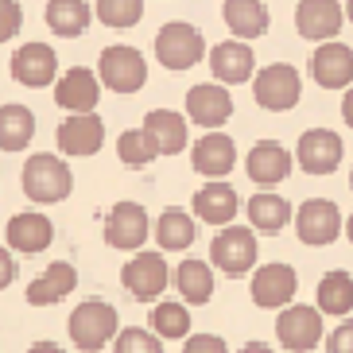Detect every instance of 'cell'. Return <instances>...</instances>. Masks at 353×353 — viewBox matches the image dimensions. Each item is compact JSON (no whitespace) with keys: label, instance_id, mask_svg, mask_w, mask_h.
<instances>
[{"label":"cell","instance_id":"obj_1","mask_svg":"<svg viewBox=\"0 0 353 353\" xmlns=\"http://www.w3.org/2000/svg\"><path fill=\"white\" fill-rule=\"evenodd\" d=\"M74 190V175L66 159H54L51 152H39L23 163V194L39 202V206H54Z\"/></svg>","mask_w":353,"mask_h":353},{"label":"cell","instance_id":"obj_2","mask_svg":"<svg viewBox=\"0 0 353 353\" xmlns=\"http://www.w3.org/2000/svg\"><path fill=\"white\" fill-rule=\"evenodd\" d=\"M66 330H70V342L82 353H94V350H101V345H109L117 338V311L101 299H85L82 307L70 311Z\"/></svg>","mask_w":353,"mask_h":353},{"label":"cell","instance_id":"obj_3","mask_svg":"<svg viewBox=\"0 0 353 353\" xmlns=\"http://www.w3.org/2000/svg\"><path fill=\"white\" fill-rule=\"evenodd\" d=\"M97 78H101L105 90L113 94H140L148 82V66L144 54L136 47H125V43H113L101 51V63H97Z\"/></svg>","mask_w":353,"mask_h":353},{"label":"cell","instance_id":"obj_4","mask_svg":"<svg viewBox=\"0 0 353 353\" xmlns=\"http://www.w3.org/2000/svg\"><path fill=\"white\" fill-rule=\"evenodd\" d=\"M252 97H256L260 109L268 113H288L295 109L303 97V78L295 66L288 63H276V66H264V70L252 78Z\"/></svg>","mask_w":353,"mask_h":353},{"label":"cell","instance_id":"obj_5","mask_svg":"<svg viewBox=\"0 0 353 353\" xmlns=\"http://www.w3.org/2000/svg\"><path fill=\"white\" fill-rule=\"evenodd\" d=\"M206 54V39L194 23H163L156 35V59L167 70H190L202 63Z\"/></svg>","mask_w":353,"mask_h":353},{"label":"cell","instance_id":"obj_6","mask_svg":"<svg viewBox=\"0 0 353 353\" xmlns=\"http://www.w3.org/2000/svg\"><path fill=\"white\" fill-rule=\"evenodd\" d=\"M210 260L225 276H245V272H252V264H256V237H252V229L221 225V233L210 245Z\"/></svg>","mask_w":353,"mask_h":353},{"label":"cell","instance_id":"obj_7","mask_svg":"<svg viewBox=\"0 0 353 353\" xmlns=\"http://www.w3.org/2000/svg\"><path fill=\"white\" fill-rule=\"evenodd\" d=\"M276 338H280L283 350L291 353H307L322 342V311L319 307H280V319H276Z\"/></svg>","mask_w":353,"mask_h":353},{"label":"cell","instance_id":"obj_8","mask_svg":"<svg viewBox=\"0 0 353 353\" xmlns=\"http://www.w3.org/2000/svg\"><path fill=\"white\" fill-rule=\"evenodd\" d=\"M295 233H299L303 245L322 249V245L338 241V233H342V210L334 206L330 198H311L295 214Z\"/></svg>","mask_w":353,"mask_h":353},{"label":"cell","instance_id":"obj_9","mask_svg":"<svg viewBox=\"0 0 353 353\" xmlns=\"http://www.w3.org/2000/svg\"><path fill=\"white\" fill-rule=\"evenodd\" d=\"M148 241V210L140 202H117L105 218V245L121 252L144 249Z\"/></svg>","mask_w":353,"mask_h":353},{"label":"cell","instance_id":"obj_10","mask_svg":"<svg viewBox=\"0 0 353 353\" xmlns=\"http://www.w3.org/2000/svg\"><path fill=\"white\" fill-rule=\"evenodd\" d=\"M167 280H171V272H167V260L159 256V252H140V256H132L121 268V283L128 288V295L140 303H152L163 295Z\"/></svg>","mask_w":353,"mask_h":353},{"label":"cell","instance_id":"obj_11","mask_svg":"<svg viewBox=\"0 0 353 353\" xmlns=\"http://www.w3.org/2000/svg\"><path fill=\"white\" fill-rule=\"evenodd\" d=\"M342 152H345V144L338 132H330V128H307L299 136L295 159H299V167L307 175H330L342 163Z\"/></svg>","mask_w":353,"mask_h":353},{"label":"cell","instance_id":"obj_12","mask_svg":"<svg viewBox=\"0 0 353 353\" xmlns=\"http://www.w3.org/2000/svg\"><path fill=\"white\" fill-rule=\"evenodd\" d=\"M295 288H299V280H295V268L291 264H264V268L252 272V283H249L252 303L264 307V311L288 307L295 299Z\"/></svg>","mask_w":353,"mask_h":353},{"label":"cell","instance_id":"obj_13","mask_svg":"<svg viewBox=\"0 0 353 353\" xmlns=\"http://www.w3.org/2000/svg\"><path fill=\"white\" fill-rule=\"evenodd\" d=\"M311 74L322 90H345L353 85V47L338 39H322L311 54Z\"/></svg>","mask_w":353,"mask_h":353},{"label":"cell","instance_id":"obj_14","mask_svg":"<svg viewBox=\"0 0 353 353\" xmlns=\"http://www.w3.org/2000/svg\"><path fill=\"white\" fill-rule=\"evenodd\" d=\"M105 144V125L101 117L90 109V113H70L59 125V152L63 156H97Z\"/></svg>","mask_w":353,"mask_h":353},{"label":"cell","instance_id":"obj_15","mask_svg":"<svg viewBox=\"0 0 353 353\" xmlns=\"http://www.w3.org/2000/svg\"><path fill=\"white\" fill-rule=\"evenodd\" d=\"M59 74V54L47 43H23L20 51L12 54V78L28 90H43L54 82Z\"/></svg>","mask_w":353,"mask_h":353},{"label":"cell","instance_id":"obj_16","mask_svg":"<svg viewBox=\"0 0 353 353\" xmlns=\"http://www.w3.org/2000/svg\"><path fill=\"white\" fill-rule=\"evenodd\" d=\"M342 20H345V8L338 0H303L295 8V28H299L303 39H334L342 32Z\"/></svg>","mask_w":353,"mask_h":353},{"label":"cell","instance_id":"obj_17","mask_svg":"<svg viewBox=\"0 0 353 353\" xmlns=\"http://www.w3.org/2000/svg\"><path fill=\"white\" fill-rule=\"evenodd\" d=\"M252 66H256V54L245 39H229V43H218L210 51V70L221 85H241L252 78Z\"/></svg>","mask_w":353,"mask_h":353},{"label":"cell","instance_id":"obj_18","mask_svg":"<svg viewBox=\"0 0 353 353\" xmlns=\"http://www.w3.org/2000/svg\"><path fill=\"white\" fill-rule=\"evenodd\" d=\"M54 101L63 105L66 113H90L101 101V78L82 70V66H74V70H66L54 82Z\"/></svg>","mask_w":353,"mask_h":353},{"label":"cell","instance_id":"obj_19","mask_svg":"<svg viewBox=\"0 0 353 353\" xmlns=\"http://www.w3.org/2000/svg\"><path fill=\"white\" fill-rule=\"evenodd\" d=\"M291 152L283 144H276V140H260V144H252L249 159H245V171H249L252 183H260V187H276V183H283V179L291 175Z\"/></svg>","mask_w":353,"mask_h":353},{"label":"cell","instance_id":"obj_20","mask_svg":"<svg viewBox=\"0 0 353 353\" xmlns=\"http://www.w3.org/2000/svg\"><path fill=\"white\" fill-rule=\"evenodd\" d=\"M187 117L198 128H221L233 117V97L221 85H194L187 94Z\"/></svg>","mask_w":353,"mask_h":353},{"label":"cell","instance_id":"obj_21","mask_svg":"<svg viewBox=\"0 0 353 353\" xmlns=\"http://www.w3.org/2000/svg\"><path fill=\"white\" fill-rule=\"evenodd\" d=\"M190 159H194V171L206 179H225L237 163V148L225 132H206L190 148Z\"/></svg>","mask_w":353,"mask_h":353},{"label":"cell","instance_id":"obj_22","mask_svg":"<svg viewBox=\"0 0 353 353\" xmlns=\"http://www.w3.org/2000/svg\"><path fill=\"white\" fill-rule=\"evenodd\" d=\"M4 237H8V249L20 252V256H35L43 252L47 245L54 241V225L43 214H16L4 229Z\"/></svg>","mask_w":353,"mask_h":353},{"label":"cell","instance_id":"obj_23","mask_svg":"<svg viewBox=\"0 0 353 353\" xmlns=\"http://www.w3.org/2000/svg\"><path fill=\"white\" fill-rule=\"evenodd\" d=\"M74 288H78V272H74V264L54 260L43 276H35V280L28 283V303H32V307H54V303H63Z\"/></svg>","mask_w":353,"mask_h":353},{"label":"cell","instance_id":"obj_24","mask_svg":"<svg viewBox=\"0 0 353 353\" xmlns=\"http://www.w3.org/2000/svg\"><path fill=\"white\" fill-rule=\"evenodd\" d=\"M237 190L229 183H206V187L194 194V218L206 221V225H229L237 218Z\"/></svg>","mask_w":353,"mask_h":353},{"label":"cell","instance_id":"obj_25","mask_svg":"<svg viewBox=\"0 0 353 353\" xmlns=\"http://www.w3.org/2000/svg\"><path fill=\"white\" fill-rule=\"evenodd\" d=\"M221 16H225V28L237 39H256V35L268 32V23H272L268 8L260 0H225L221 4Z\"/></svg>","mask_w":353,"mask_h":353},{"label":"cell","instance_id":"obj_26","mask_svg":"<svg viewBox=\"0 0 353 353\" xmlns=\"http://www.w3.org/2000/svg\"><path fill=\"white\" fill-rule=\"evenodd\" d=\"M90 4L85 0H47V12L43 20L51 28L54 35H66V39H78V35L90 28Z\"/></svg>","mask_w":353,"mask_h":353},{"label":"cell","instance_id":"obj_27","mask_svg":"<svg viewBox=\"0 0 353 353\" xmlns=\"http://www.w3.org/2000/svg\"><path fill=\"white\" fill-rule=\"evenodd\" d=\"M175 288L183 295V303L202 307V303L214 299V268H210L206 260H183L175 268Z\"/></svg>","mask_w":353,"mask_h":353},{"label":"cell","instance_id":"obj_28","mask_svg":"<svg viewBox=\"0 0 353 353\" xmlns=\"http://www.w3.org/2000/svg\"><path fill=\"white\" fill-rule=\"evenodd\" d=\"M35 136V117L28 105H0V152H23Z\"/></svg>","mask_w":353,"mask_h":353},{"label":"cell","instance_id":"obj_29","mask_svg":"<svg viewBox=\"0 0 353 353\" xmlns=\"http://www.w3.org/2000/svg\"><path fill=\"white\" fill-rule=\"evenodd\" d=\"M194 237H198V225H194V218H190V214H183V210H175V206H167L163 214H159L156 241H159V249H163V252L190 249V245H194Z\"/></svg>","mask_w":353,"mask_h":353},{"label":"cell","instance_id":"obj_30","mask_svg":"<svg viewBox=\"0 0 353 353\" xmlns=\"http://www.w3.org/2000/svg\"><path fill=\"white\" fill-rule=\"evenodd\" d=\"M245 214H249L252 229H260V233H280L283 225L291 221V206H288V198L280 194H268V190H260V194L249 198V206H245Z\"/></svg>","mask_w":353,"mask_h":353},{"label":"cell","instance_id":"obj_31","mask_svg":"<svg viewBox=\"0 0 353 353\" xmlns=\"http://www.w3.org/2000/svg\"><path fill=\"white\" fill-rule=\"evenodd\" d=\"M144 128L156 136L159 156H175V152L187 148V121L179 113H171V109H152L144 117Z\"/></svg>","mask_w":353,"mask_h":353},{"label":"cell","instance_id":"obj_32","mask_svg":"<svg viewBox=\"0 0 353 353\" xmlns=\"http://www.w3.org/2000/svg\"><path fill=\"white\" fill-rule=\"evenodd\" d=\"M322 314H353V276L350 272H326L319 283Z\"/></svg>","mask_w":353,"mask_h":353},{"label":"cell","instance_id":"obj_33","mask_svg":"<svg viewBox=\"0 0 353 353\" xmlns=\"http://www.w3.org/2000/svg\"><path fill=\"white\" fill-rule=\"evenodd\" d=\"M117 156L125 159L128 167H148L159 156V144L148 128H128V132H121V140H117Z\"/></svg>","mask_w":353,"mask_h":353},{"label":"cell","instance_id":"obj_34","mask_svg":"<svg viewBox=\"0 0 353 353\" xmlns=\"http://www.w3.org/2000/svg\"><path fill=\"white\" fill-rule=\"evenodd\" d=\"M152 330L167 342H179V338H187L190 334V311L183 303H159L156 311H152Z\"/></svg>","mask_w":353,"mask_h":353},{"label":"cell","instance_id":"obj_35","mask_svg":"<svg viewBox=\"0 0 353 353\" xmlns=\"http://www.w3.org/2000/svg\"><path fill=\"white\" fill-rule=\"evenodd\" d=\"M97 20L105 23V28H132V23H140V16H144V0H97L94 4Z\"/></svg>","mask_w":353,"mask_h":353},{"label":"cell","instance_id":"obj_36","mask_svg":"<svg viewBox=\"0 0 353 353\" xmlns=\"http://www.w3.org/2000/svg\"><path fill=\"white\" fill-rule=\"evenodd\" d=\"M113 350H117V353H163V345H159V334H156V330L128 326V330L117 334Z\"/></svg>","mask_w":353,"mask_h":353},{"label":"cell","instance_id":"obj_37","mask_svg":"<svg viewBox=\"0 0 353 353\" xmlns=\"http://www.w3.org/2000/svg\"><path fill=\"white\" fill-rule=\"evenodd\" d=\"M23 23V8L16 4V0H0V43L12 39V35L20 32Z\"/></svg>","mask_w":353,"mask_h":353},{"label":"cell","instance_id":"obj_38","mask_svg":"<svg viewBox=\"0 0 353 353\" xmlns=\"http://www.w3.org/2000/svg\"><path fill=\"white\" fill-rule=\"evenodd\" d=\"M183 350H187V353H225L229 345L221 342L218 334H194V338H187Z\"/></svg>","mask_w":353,"mask_h":353},{"label":"cell","instance_id":"obj_39","mask_svg":"<svg viewBox=\"0 0 353 353\" xmlns=\"http://www.w3.org/2000/svg\"><path fill=\"white\" fill-rule=\"evenodd\" d=\"M326 350L330 353H353V319H345L342 326L326 338Z\"/></svg>","mask_w":353,"mask_h":353},{"label":"cell","instance_id":"obj_40","mask_svg":"<svg viewBox=\"0 0 353 353\" xmlns=\"http://www.w3.org/2000/svg\"><path fill=\"white\" fill-rule=\"evenodd\" d=\"M12 276H16V260H12L8 249H0V291L12 283Z\"/></svg>","mask_w":353,"mask_h":353},{"label":"cell","instance_id":"obj_41","mask_svg":"<svg viewBox=\"0 0 353 353\" xmlns=\"http://www.w3.org/2000/svg\"><path fill=\"white\" fill-rule=\"evenodd\" d=\"M342 117H345V125L353 128V90H350V94L342 97Z\"/></svg>","mask_w":353,"mask_h":353},{"label":"cell","instance_id":"obj_42","mask_svg":"<svg viewBox=\"0 0 353 353\" xmlns=\"http://www.w3.org/2000/svg\"><path fill=\"white\" fill-rule=\"evenodd\" d=\"M32 353H59V350H54V342H35Z\"/></svg>","mask_w":353,"mask_h":353},{"label":"cell","instance_id":"obj_43","mask_svg":"<svg viewBox=\"0 0 353 353\" xmlns=\"http://www.w3.org/2000/svg\"><path fill=\"white\" fill-rule=\"evenodd\" d=\"M345 233H350V241H353V218H350V221H345Z\"/></svg>","mask_w":353,"mask_h":353},{"label":"cell","instance_id":"obj_44","mask_svg":"<svg viewBox=\"0 0 353 353\" xmlns=\"http://www.w3.org/2000/svg\"><path fill=\"white\" fill-rule=\"evenodd\" d=\"M345 16H350V20H353V0H350V4H345Z\"/></svg>","mask_w":353,"mask_h":353}]
</instances>
